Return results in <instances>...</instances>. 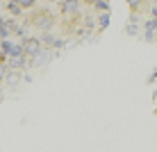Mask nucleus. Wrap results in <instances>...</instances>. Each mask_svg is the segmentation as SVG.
<instances>
[{"mask_svg": "<svg viewBox=\"0 0 157 152\" xmlns=\"http://www.w3.org/2000/svg\"><path fill=\"white\" fill-rule=\"evenodd\" d=\"M39 48H41V41H39V39H25V41H23V46H21V52L32 57L36 50H39Z\"/></svg>", "mask_w": 157, "mask_h": 152, "instance_id": "f257e3e1", "label": "nucleus"}, {"mask_svg": "<svg viewBox=\"0 0 157 152\" xmlns=\"http://www.w3.org/2000/svg\"><path fill=\"white\" fill-rule=\"evenodd\" d=\"M7 66L14 68V70L23 68L25 66V55H23V52H18V55H9V64H7Z\"/></svg>", "mask_w": 157, "mask_h": 152, "instance_id": "f03ea898", "label": "nucleus"}, {"mask_svg": "<svg viewBox=\"0 0 157 152\" xmlns=\"http://www.w3.org/2000/svg\"><path fill=\"white\" fill-rule=\"evenodd\" d=\"M78 9V0H64V12H73Z\"/></svg>", "mask_w": 157, "mask_h": 152, "instance_id": "7ed1b4c3", "label": "nucleus"}, {"mask_svg": "<svg viewBox=\"0 0 157 152\" xmlns=\"http://www.w3.org/2000/svg\"><path fill=\"white\" fill-rule=\"evenodd\" d=\"M9 32H12V30L7 28V23H5L2 18H0V36H2V39H7V36H9Z\"/></svg>", "mask_w": 157, "mask_h": 152, "instance_id": "20e7f679", "label": "nucleus"}, {"mask_svg": "<svg viewBox=\"0 0 157 152\" xmlns=\"http://www.w3.org/2000/svg\"><path fill=\"white\" fill-rule=\"evenodd\" d=\"M7 9H9V12H12L14 16H18V14H21V5H18V2H14V0L7 5Z\"/></svg>", "mask_w": 157, "mask_h": 152, "instance_id": "39448f33", "label": "nucleus"}, {"mask_svg": "<svg viewBox=\"0 0 157 152\" xmlns=\"http://www.w3.org/2000/svg\"><path fill=\"white\" fill-rule=\"evenodd\" d=\"M96 7L102 9V12H107V9H109V5H107V0H96Z\"/></svg>", "mask_w": 157, "mask_h": 152, "instance_id": "423d86ee", "label": "nucleus"}, {"mask_svg": "<svg viewBox=\"0 0 157 152\" xmlns=\"http://www.w3.org/2000/svg\"><path fill=\"white\" fill-rule=\"evenodd\" d=\"M16 2L21 5V9H25V7H32V5H34V0H16Z\"/></svg>", "mask_w": 157, "mask_h": 152, "instance_id": "0eeeda50", "label": "nucleus"}, {"mask_svg": "<svg viewBox=\"0 0 157 152\" xmlns=\"http://www.w3.org/2000/svg\"><path fill=\"white\" fill-rule=\"evenodd\" d=\"M107 25H109V16H107V14H105V16H100V28H102V30H105V28H107Z\"/></svg>", "mask_w": 157, "mask_h": 152, "instance_id": "6e6552de", "label": "nucleus"}, {"mask_svg": "<svg viewBox=\"0 0 157 152\" xmlns=\"http://www.w3.org/2000/svg\"><path fill=\"white\" fill-rule=\"evenodd\" d=\"M153 30H155V20H153V18H150V20H148V23H146V32H153Z\"/></svg>", "mask_w": 157, "mask_h": 152, "instance_id": "1a4fd4ad", "label": "nucleus"}, {"mask_svg": "<svg viewBox=\"0 0 157 152\" xmlns=\"http://www.w3.org/2000/svg\"><path fill=\"white\" fill-rule=\"evenodd\" d=\"M43 43H48V46H52V43H55V39H52V36H48V34H46V36H43Z\"/></svg>", "mask_w": 157, "mask_h": 152, "instance_id": "9d476101", "label": "nucleus"}, {"mask_svg": "<svg viewBox=\"0 0 157 152\" xmlns=\"http://www.w3.org/2000/svg\"><path fill=\"white\" fill-rule=\"evenodd\" d=\"M139 2H141V0H128V5H130V7H137Z\"/></svg>", "mask_w": 157, "mask_h": 152, "instance_id": "9b49d317", "label": "nucleus"}, {"mask_svg": "<svg viewBox=\"0 0 157 152\" xmlns=\"http://www.w3.org/2000/svg\"><path fill=\"white\" fill-rule=\"evenodd\" d=\"M5 70H7V68H5V64H0V77H5Z\"/></svg>", "mask_w": 157, "mask_h": 152, "instance_id": "f8f14e48", "label": "nucleus"}]
</instances>
